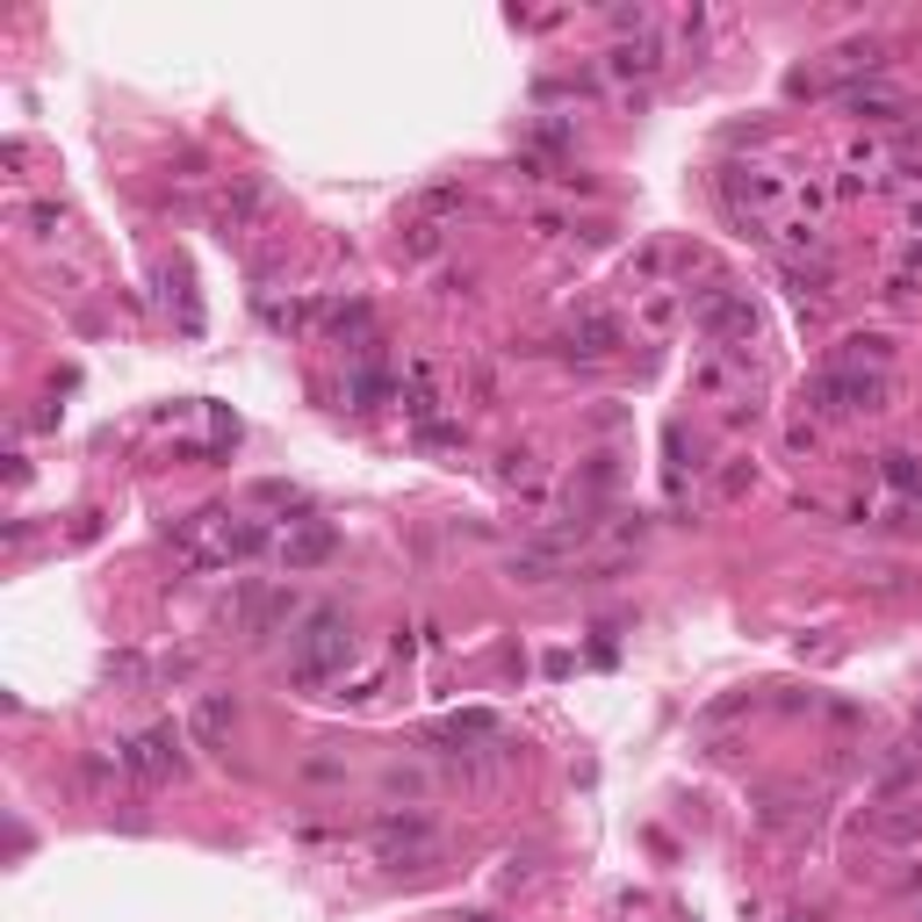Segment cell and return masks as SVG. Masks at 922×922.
Returning <instances> with one entry per match:
<instances>
[{
	"instance_id": "cell-1",
	"label": "cell",
	"mask_w": 922,
	"mask_h": 922,
	"mask_svg": "<svg viewBox=\"0 0 922 922\" xmlns=\"http://www.w3.org/2000/svg\"><path fill=\"white\" fill-rule=\"evenodd\" d=\"M353 663V627L339 606H311L289 634V678L296 685H325V678H347Z\"/></svg>"
},
{
	"instance_id": "cell-2",
	"label": "cell",
	"mask_w": 922,
	"mask_h": 922,
	"mask_svg": "<svg viewBox=\"0 0 922 922\" xmlns=\"http://www.w3.org/2000/svg\"><path fill=\"white\" fill-rule=\"evenodd\" d=\"M721 202H728V217H735L743 238H771V231H765V209L785 202V180L765 174V166H721Z\"/></svg>"
},
{
	"instance_id": "cell-3",
	"label": "cell",
	"mask_w": 922,
	"mask_h": 922,
	"mask_svg": "<svg viewBox=\"0 0 922 922\" xmlns=\"http://www.w3.org/2000/svg\"><path fill=\"white\" fill-rule=\"evenodd\" d=\"M887 375H857V367H821L815 389H807V404H815L821 418H851V411H887Z\"/></svg>"
},
{
	"instance_id": "cell-4",
	"label": "cell",
	"mask_w": 922,
	"mask_h": 922,
	"mask_svg": "<svg viewBox=\"0 0 922 922\" xmlns=\"http://www.w3.org/2000/svg\"><path fill=\"white\" fill-rule=\"evenodd\" d=\"M440 851V829H433V815H418V807H389L383 821H375V857H383V865H425V857Z\"/></svg>"
},
{
	"instance_id": "cell-5",
	"label": "cell",
	"mask_w": 922,
	"mask_h": 922,
	"mask_svg": "<svg viewBox=\"0 0 922 922\" xmlns=\"http://www.w3.org/2000/svg\"><path fill=\"white\" fill-rule=\"evenodd\" d=\"M122 765H130V779H144V785L180 779V728H174V721H159V728H138L130 743H122Z\"/></svg>"
},
{
	"instance_id": "cell-6",
	"label": "cell",
	"mask_w": 922,
	"mask_h": 922,
	"mask_svg": "<svg viewBox=\"0 0 922 922\" xmlns=\"http://www.w3.org/2000/svg\"><path fill=\"white\" fill-rule=\"evenodd\" d=\"M296 592H267V584H253V592H238V627L245 634H275V627L296 620Z\"/></svg>"
},
{
	"instance_id": "cell-7",
	"label": "cell",
	"mask_w": 922,
	"mask_h": 922,
	"mask_svg": "<svg viewBox=\"0 0 922 922\" xmlns=\"http://www.w3.org/2000/svg\"><path fill=\"white\" fill-rule=\"evenodd\" d=\"M231 728H238V699H231V692H202V699H195L188 735H195L202 749H224V743H231Z\"/></svg>"
},
{
	"instance_id": "cell-8",
	"label": "cell",
	"mask_w": 922,
	"mask_h": 922,
	"mask_svg": "<svg viewBox=\"0 0 922 922\" xmlns=\"http://www.w3.org/2000/svg\"><path fill=\"white\" fill-rule=\"evenodd\" d=\"M620 339H627L620 317H606V311H584V317L570 325V353H576V361H612V353H620Z\"/></svg>"
},
{
	"instance_id": "cell-9",
	"label": "cell",
	"mask_w": 922,
	"mask_h": 922,
	"mask_svg": "<svg viewBox=\"0 0 922 922\" xmlns=\"http://www.w3.org/2000/svg\"><path fill=\"white\" fill-rule=\"evenodd\" d=\"M260 217H267V188H260V180H238V188L217 202V231H224V238H245Z\"/></svg>"
},
{
	"instance_id": "cell-10",
	"label": "cell",
	"mask_w": 922,
	"mask_h": 922,
	"mask_svg": "<svg viewBox=\"0 0 922 922\" xmlns=\"http://www.w3.org/2000/svg\"><path fill=\"white\" fill-rule=\"evenodd\" d=\"M887 361H894V339H887V331H851L843 353H836V367H857V375H887Z\"/></svg>"
},
{
	"instance_id": "cell-11",
	"label": "cell",
	"mask_w": 922,
	"mask_h": 922,
	"mask_svg": "<svg viewBox=\"0 0 922 922\" xmlns=\"http://www.w3.org/2000/svg\"><path fill=\"white\" fill-rule=\"evenodd\" d=\"M656 66H663V44H656V36H634V44H612V51H606V72H612V80H634V72L649 80Z\"/></svg>"
},
{
	"instance_id": "cell-12",
	"label": "cell",
	"mask_w": 922,
	"mask_h": 922,
	"mask_svg": "<svg viewBox=\"0 0 922 922\" xmlns=\"http://www.w3.org/2000/svg\"><path fill=\"white\" fill-rule=\"evenodd\" d=\"M562 562H570V556H556L548 540H526V548H512V562H505V570L520 576V584H548V576H556Z\"/></svg>"
},
{
	"instance_id": "cell-13",
	"label": "cell",
	"mask_w": 922,
	"mask_h": 922,
	"mask_svg": "<svg viewBox=\"0 0 922 922\" xmlns=\"http://www.w3.org/2000/svg\"><path fill=\"white\" fill-rule=\"evenodd\" d=\"M325 556H331V526H303V534L281 540V562H289V570H311V562H325Z\"/></svg>"
},
{
	"instance_id": "cell-14",
	"label": "cell",
	"mask_w": 922,
	"mask_h": 922,
	"mask_svg": "<svg viewBox=\"0 0 922 922\" xmlns=\"http://www.w3.org/2000/svg\"><path fill=\"white\" fill-rule=\"evenodd\" d=\"M872 836H879V843H915V836H922V807H894V815H872Z\"/></svg>"
},
{
	"instance_id": "cell-15",
	"label": "cell",
	"mask_w": 922,
	"mask_h": 922,
	"mask_svg": "<svg viewBox=\"0 0 922 922\" xmlns=\"http://www.w3.org/2000/svg\"><path fill=\"white\" fill-rule=\"evenodd\" d=\"M728 383H735V375H728V353L707 347V353L692 361V389H707V397H728Z\"/></svg>"
},
{
	"instance_id": "cell-16",
	"label": "cell",
	"mask_w": 922,
	"mask_h": 922,
	"mask_svg": "<svg viewBox=\"0 0 922 922\" xmlns=\"http://www.w3.org/2000/svg\"><path fill=\"white\" fill-rule=\"evenodd\" d=\"M678 311H685V289H656V296L642 303V325L649 331H670V325H678Z\"/></svg>"
},
{
	"instance_id": "cell-17",
	"label": "cell",
	"mask_w": 922,
	"mask_h": 922,
	"mask_svg": "<svg viewBox=\"0 0 922 922\" xmlns=\"http://www.w3.org/2000/svg\"><path fill=\"white\" fill-rule=\"evenodd\" d=\"M389 397V375H383V367H353V404H361V411H375V404H383Z\"/></svg>"
},
{
	"instance_id": "cell-18",
	"label": "cell",
	"mask_w": 922,
	"mask_h": 922,
	"mask_svg": "<svg viewBox=\"0 0 922 922\" xmlns=\"http://www.w3.org/2000/svg\"><path fill=\"white\" fill-rule=\"evenodd\" d=\"M887 483H894V490H908V498H922V462L894 447V454H887Z\"/></svg>"
},
{
	"instance_id": "cell-19",
	"label": "cell",
	"mask_w": 922,
	"mask_h": 922,
	"mask_svg": "<svg viewBox=\"0 0 922 922\" xmlns=\"http://www.w3.org/2000/svg\"><path fill=\"white\" fill-rule=\"evenodd\" d=\"M749 483H757V469H749L743 454H735L728 469H721V476H714V498H743V490H749Z\"/></svg>"
},
{
	"instance_id": "cell-20",
	"label": "cell",
	"mask_w": 922,
	"mask_h": 922,
	"mask_svg": "<svg viewBox=\"0 0 922 922\" xmlns=\"http://www.w3.org/2000/svg\"><path fill=\"white\" fill-rule=\"evenodd\" d=\"M779 238L793 245V253H821V231H815V217H793V224H779Z\"/></svg>"
},
{
	"instance_id": "cell-21",
	"label": "cell",
	"mask_w": 922,
	"mask_h": 922,
	"mask_svg": "<svg viewBox=\"0 0 922 922\" xmlns=\"http://www.w3.org/2000/svg\"><path fill=\"white\" fill-rule=\"evenodd\" d=\"M404 253H411V260H433V253H440V224H411Z\"/></svg>"
},
{
	"instance_id": "cell-22",
	"label": "cell",
	"mask_w": 922,
	"mask_h": 922,
	"mask_svg": "<svg viewBox=\"0 0 922 922\" xmlns=\"http://www.w3.org/2000/svg\"><path fill=\"white\" fill-rule=\"evenodd\" d=\"M30 224H36V238H51V231H58V202H36Z\"/></svg>"
},
{
	"instance_id": "cell-23",
	"label": "cell",
	"mask_w": 922,
	"mask_h": 922,
	"mask_svg": "<svg viewBox=\"0 0 922 922\" xmlns=\"http://www.w3.org/2000/svg\"><path fill=\"white\" fill-rule=\"evenodd\" d=\"M908 231H915V238H922V202H915V217H908Z\"/></svg>"
}]
</instances>
